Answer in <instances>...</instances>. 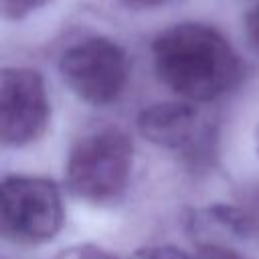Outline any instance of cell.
Instances as JSON below:
<instances>
[{"instance_id": "1", "label": "cell", "mask_w": 259, "mask_h": 259, "mask_svg": "<svg viewBox=\"0 0 259 259\" xmlns=\"http://www.w3.org/2000/svg\"><path fill=\"white\" fill-rule=\"evenodd\" d=\"M152 55L160 81L184 101L217 99L241 77V61L229 38L200 22L166 28L156 36Z\"/></svg>"}, {"instance_id": "2", "label": "cell", "mask_w": 259, "mask_h": 259, "mask_svg": "<svg viewBox=\"0 0 259 259\" xmlns=\"http://www.w3.org/2000/svg\"><path fill=\"white\" fill-rule=\"evenodd\" d=\"M134 144L119 127H101L83 136L65 164V182L73 196L105 204L117 200L130 180Z\"/></svg>"}, {"instance_id": "3", "label": "cell", "mask_w": 259, "mask_h": 259, "mask_svg": "<svg viewBox=\"0 0 259 259\" xmlns=\"http://www.w3.org/2000/svg\"><path fill=\"white\" fill-rule=\"evenodd\" d=\"M0 208L4 239L22 245L51 241L65 219L59 188L40 176H6Z\"/></svg>"}, {"instance_id": "4", "label": "cell", "mask_w": 259, "mask_h": 259, "mask_svg": "<svg viewBox=\"0 0 259 259\" xmlns=\"http://www.w3.org/2000/svg\"><path fill=\"white\" fill-rule=\"evenodd\" d=\"M59 71L69 89L91 105L113 103L127 83L125 51L103 36L83 38L71 45L59 61Z\"/></svg>"}, {"instance_id": "5", "label": "cell", "mask_w": 259, "mask_h": 259, "mask_svg": "<svg viewBox=\"0 0 259 259\" xmlns=\"http://www.w3.org/2000/svg\"><path fill=\"white\" fill-rule=\"evenodd\" d=\"M51 115L49 95L38 71L6 67L0 85V136L4 146H26L40 138Z\"/></svg>"}, {"instance_id": "6", "label": "cell", "mask_w": 259, "mask_h": 259, "mask_svg": "<svg viewBox=\"0 0 259 259\" xmlns=\"http://www.w3.org/2000/svg\"><path fill=\"white\" fill-rule=\"evenodd\" d=\"M138 130L148 142L190 160H202L214 142L210 119L192 101H164L146 107L138 115Z\"/></svg>"}, {"instance_id": "7", "label": "cell", "mask_w": 259, "mask_h": 259, "mask_svg": "<svg viewBox=\"0 0 259 259\" xmlns=\"http://www.w3.org/2000/svg\"><path fill=\"white\" fill-rule=\"evenodd\" d=\"M130 259H194V257L174 245H148L136 249Z\"/></svg>"}, {"instance_id": "8", "label": "cell", "mask_w": 259, "mask_h": 259, "mask_svg": "<svg viewBox=\"0 0 259 259\" xmlns=\"http://www.w3.org/2000/svg\"><path fill=\"white\" fill-rule=\"evenodd\" d=\"M55 259H119V257L105 251L103 247L83 243V245H71V247L63 249Z\"/></svg>"}, {"instance_id": "9", "label": "cell", "mask_w": 259, "mask_h": 259, "mask_svg": "<svg viewBox=\"0 0 259 259\" xmlns=\"http://www.w3.org/2000/svg\"><path fill=\"white\" fill-rule=\"evenodd\" d=\"M47 2H51V0H0V6H2V14L6 18L20 20L26 14L34 12L36 8L45 6Z\"/></svg>"}, {"instance_id": "10", "label": "cell", "mask_w": 259, "mask_h": 259, "mask_svg": "<svg viewBox=\"0 0 259 259\" xmlns=\"http://www.w3.org/2000/svg\"><path fill=\"white\" fill-rule=\"evenodd\" d=\"M194 259H247L245 255H241L235 249L223 247V245H214V243H206L200 245L198 251L192 255Z\"/></svg>"}, {"instance_id": "11", "label": "cell", "mask_w": 259, "mask_h": 259, "mask_svg": "<svg viewBox=\"0 0 259 259\" xmlns=\"http://www.w3.org/2000/svg\"><path fill=\"white\" fill-rule=\"evenodd\" d=\"M245 30H247L249 40L259 49V4L247 14V18H245Z\"/></svg>"}, {"instance_id": "12", "label": "cell", "mask_w": 259, "mask_h": 259, "mask_svg": "<svg viewBox=\"0 0 259 259\" xmlns=\"http://www.w3.org/2000/svg\"><path fill=\"white\" fill-rule=\"evenodd\" d=\"M132 4H138V6H164V4H170L174 0H127Z\"/></svg>"}, {"instance_id": "13", "label": "cell", "mask_w": 259, "mask_h": 259, "mask_svg": "<svg viewBox=\"0 0 259 259\" xmlns=\"http://www.w3.org/2000/svg\"><path fill=\"white\" fill-rule=\"evenodd\" d=\"M255 146H257V152H259V121H257V127H255Z\"/></svg>"}]
</instances>
